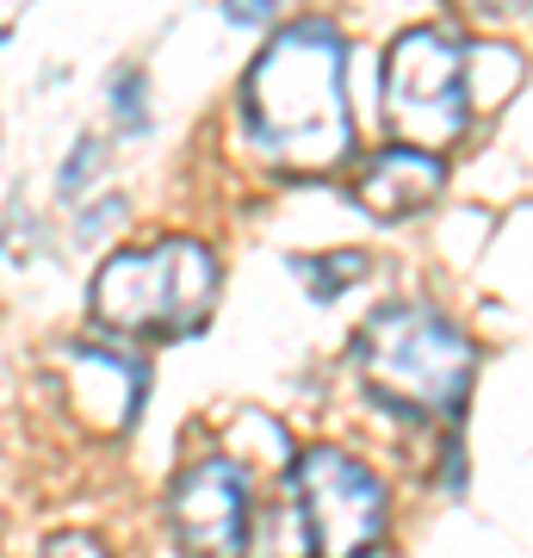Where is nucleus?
I'll return each mask as SVG.
<instances>
[{
    "label": "nucleus",
    "instance_id": "nucleus-1",
    "mask_svg": "<svg viewBox=\"0 0 533 558\" xmlns=\"http://www.w3.org/2000/svg\"><path fill=\"white\" fill-rule=\"evenodd\" d=\"M242 124L279 174H329L354 149L348 124V44L329 20L286 25L242 81Z\"/></svg>",
    "mask_w": 533,
    "mask_h": 558
},
{
    "label": "nucleus",
    "instance_id": "nucleus-2",
    "mask_svg": "<svg viewBox=\"0 0 533 558\" xmlns=\"http://www.w3.org/2000/svg\"><path fill=\"white\" fill-rule=\"evenodd\" d=\"M354 366L378 403L422 422H447L472 398L477 341L435 304H385L378 317L360 323Z\"/></svg>",
    "mask_w": 533,
    "mask_h": 558
},
{
    "label": "nucleus",
    "instance_id": "nucleus-3",
    "mask_svg": "<svg viewBox=\"0 0 533 558\" xmlns=\"http://www.w3.org/2000/svg\"><path fill=\"white\" fill-rule=\"evenodd\" d=\"M223 267L198 236L119 248L94 274V323L124 341H186L218 311Z\"/></svg>",
    "mask_w": 533,
    "mask_h": 558
},
{
    "label": "nucleus",
    "instance_id": "nucleus-4",
    "mask_svg": "<svg viewBox=\"0 0 533 558\" xmlns=\"http://www.w3.org/2000/svg\"><path fill=\"white\" fill-rule=\"evenodd\" d=\"M385 124L403 149L447 156L472 131V44L447 25H415L385 57Z\"/></svg>",
    "mask_w": 533,
    "mask_h": 558
},
{
    "label": "nucleus",
    "instance_id": "nucleus-5",
    "mask_svg": "<svg viewBox=\"0 0 533 558\" xmlns=\"http://www.w3.org/2000/svg\"><path fill=\"white\" fill-rule=\"evenodd\" d=\"M292 502L316 558H373L391 527V490L366 459L341 447H304L292 465Z\"/></svg>",
    "mask_w": 533,
    "mask_h": 558
},
{
    "label": "nucleus",
    "instance_id": "nucleus-6",
    "mask_svg": "<svg viewBox=\"0 0 533 558\" xmlns=\"http://www.w3.org/2000/svg\"><path fill=\"white\" fill-rule=\"evenodd\" d=\"M168 527H174L186 558H242L249 553V521H255V497L249 478L230 453L193 459L174 484H168Z\"/></svg>",
    "mask_w": 533,
    "mask_h": 558
},
{
    "label": "nucleus",
    "instance_id": "nucleus-7",
    "mask_svg": "<svg viewBox=\"0 0 533 558\" xmlns=\"http://www.w3.org/2000/svg\"><path fill=\"white\" fill-rule=\"evenodd\" d=\"M440 186H447V161L391 143V149H378V156L360 161V174H354V186H348V193H354V205L366 211V218L397 223V218L428 211V205L440 199Z\"/></svg>",
    "mask_w": 533,
    "mask_h": 558
},
{
    "label": "nucleus",
    "instance_id": "nucleus-8",
    "mask_svg": "<svg viewBox=\"0 0 533 558\" xmlns=\"http://www.w3.org/2000/svg\"><path fill=\"white\" fill-rule=\"evenodd\" d=\"M69 391L81 422H94L99 435H124L143 403V366L119 348H69Z\"/></svg>",
    "mask_w": 533,
    "mask_h": 558
},
{
    "label": "nucleus",
    "instance_id": "nucleus-9",
    "mask_svg": "<svg viewBox=\"0 0 533 558\" xmlns=\"http://www.w3.org/2000/svg\"><path fill=\"white\" fill-rule=\"evenodd\" d=\"M366 248H329V255H298L292 274L311 286L316 304H336L341 292H354V279H366Z\"/></svg>",
    "mask_w": 533,
    "mask_h": 558
},
{
    "label": "nucleus",
    "instance_id": "nucleus-10",
    "mask_svg": "<svg viewBox=\"0 0 533 558\" xmlns=\"http://www.w3.org/2000/svg\"><path fill=\"white\" fill-rule=\"evenodd\" d=\"M298 0H223V20L230 25H274L279 13H292Z\"/></svg>",
    "mask_w": 533,
    "mask_h": 558
},
{
    "label": "nucleus",
    "instance_id": "nucleus-11",
    "mask_svg": "<svg viewBox=\"0 0 533 558\" xmlns=\"http://www.w3.org/2000/svg\"><path fill=\"white\" fill-rule=\"evenodd\" d=\"M112 112H119L124 124H143V69L112 75Z\"/></svg>",
    "mask_w": 533,
    "mask_h": 558
},
{
    "label": "nucleus",
    "instance_id": "nucleus-12",
    "mask_svg": "<svg viewBox=\"0 0 533 558\" xmlns=\"http://www.w3.org/2000/svg\"><path fill=\"white\" fill-rule=\"evenodd\" d=\"M44 558H112L94 534H50L44 539Z\"/></svg>",
    "mask_w": 533,
    "mask_h": 558
},
{
    "label": "nucleus",
    "instance_id": "nucleus-13",
    "mask_svg": "<svg viewBox=\"0 0 533 558\" xmlns=\"http://www.w3.org/2000/svg\"><path fill=\"white\" fill-rule=\"evenodd\" d=\"M94 161H99V143H94V137H81L75 161H62V193H69V199L81 193V180H87V168H94Z\"/></svg>",
    "mask_w": 533,
    "mask_h": 558
},
{
    "label": "nucleus",
    "instance_id": "nucleus-14",
    "mask_svg": "<svg viewBox=\"0 0 533 558\" xmlns=\"http://www.w3.org/2000/svg\"><path fill=\"white\" fill-rule=\"evenodd\" d=\"M459 7H472V13H521L533 0H459Z\"/></svg>",
    "mask_w": 533,
    "mask_h": 558
}]
</instances>
